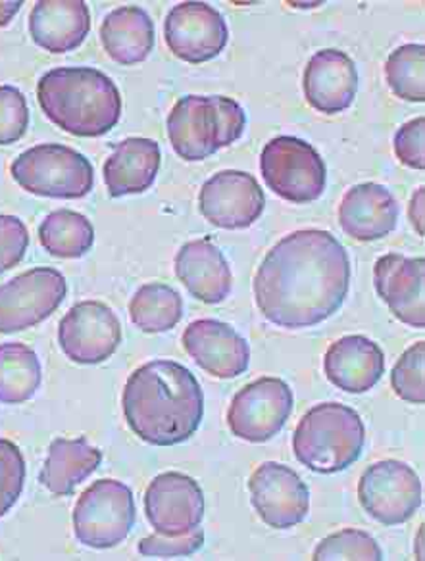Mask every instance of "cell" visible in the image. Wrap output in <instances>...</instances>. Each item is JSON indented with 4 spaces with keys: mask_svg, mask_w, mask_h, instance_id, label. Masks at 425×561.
Here are the masks:
<instances>
[{
    "mask_svg": "<svg viewBox=\"0 0 425 561\" xmlns=\"http://www.w3.org/2000/svg\"><path fill=\"white\" fill-rule=\"evenodd\" d=\"M266 196L254 175L237 170L216 173L198 195V210L220 229H246L261 219Z\"/></svg>",
    "mask_w": 425,
    "mask_h": 561,
    "instance_id": "15",
    "label": "cell"
},
{
    "mask_svg": "<svg viewBox=\"0 0 425 561\" xmlns=\"http://www.w3.org/2000/svg\"><path fill=\"white\" fill-rule=\"evenodd\" d=\"M379 298L397 320L410 328H425V260L386 254L374 265Z\"/></svg>",
    "mask_w": 425,
    "mask_h": 561,
    "instance_id": "18",
    "label": "cell"
},
{
    "mask_svg": "<svg viewBox=\"0 0 425 561\" xmlns=\"http://www.w3.org/2000/svg\"><path fill=\"white\" fill-rule=\"evenodd\" d=\"M351 287V257L330 231L302 229L269 250L254 275V298L277 328H314L330 320Z\"/></svg>",
    "mask_w": 425,
    "mask_h": 561,
    "instance_id": "1",
    "label": "cell"
},
{
    "mask_svg": "<svg viewBox=\"0 0 425 561\" xmlns=\"http://www.w3.org/2000/svg\"><path fill=\"white\" fill-rule=\"evenodd\" d=\"M366 427L360 413L337 402L310 408L292 435V453L305 468L331 476L351 468L364 450Z\"/></svg>",
    "mask_w": 425,
    "mask_h": 561,
    "instance_id": "4",
    "label": "cell"
},
{
    "mask_svg": "<svg viewBox=\"0 0 425 561\" xmlns=\"http://www.w3.org/2000/svg\"><path fill=\"white\" fill-rule=\"evenodd\" d=\"M358 91V70L343 50L325 48L315 53L305 70V94L312 108L333 116L351 108Z\"/></svg>",
    "mask_w": 425,
    "mask_h": 561,
    "instance_id": "19",
    "label": "cell"
},
{
    "mask_svg": "<svg viewBox=\"0 0 425 561\" xmlns=\"http://www.w3.org/2000/svg\"><path fill=\"white\" fill-rule=\"evenodd\" d=\"M134 492L116 479H101L79 496L73 510L78 542L108 550L124 542L135 525Z\"/></svg>",
    "mask_w": 425,
    "mask_h": 561,
    "instance_id": "8",
    "label": "cell"
},
{
    "mask_svg": "<svg viewBox=\"0 0 425 561\" xmlns=\"http://www.w3.org/2000/svg\"><path fill=\"white\" fill-rule=\"evenodd\" d=\"M162 152L157 140L129 137L104 162V183L114 198L141 195L157 181Z\"/></svg>",
    "mask_w": 425,
    "mask_h": 561,
    "instance_id": "24",
    "label": "cell"
},
{
    "mask_svg": "<svg viewBox=\"0 0 425 561\" xmlns=\"http://www.w3.org/2000/svg\"><path fill=\"white\" fill-rule=\"evenodd\" d=\"M394 394L410 404L425 402V341L412 344L391 371Z\"/></svg>",
    "mask_w": 425,
    "mask_h": 561,
    "instance_id": "32",
    "label": "cell"
},
{
    "mask_svg": "<svg viewBox=\"0 0 425 561\" xmlns=\"http://www.w3.org/2000/svg\"><path fill=\"white\" fill-rule=\"evenodd\" d=\"M424 187L417 188L414 196H412L409 208L410 221H412V226H414L420 237H424Z\"/></svg>",
    "mask_w": 425,
    "mask_h": 561,
    "instance_id": "38",
    "label": "cell"
},
{
    "mask_svg": "<svg viewBox=\"0 0 425 561\" xmlns=\"http://www.w3.org/2000/svg\"><path fill=\"white\" fill-rule=\"evenodd\" d=\"M314 561L331 560H383V550L370 533L360 529H343L323 538L312 553Z\"/></svg>",
    "mask_w": 425,
    "mask_h": 561,
    "instance_id": "31",
    "label": "cell"
},
{
    "mask_svg": "<svg viewBox=\"0 0 425 561\" xmlns=\"http://www.w3.org/2000/svg\"><path fill=\"white\" fill-rule=\"evenodd\" d=\"M25 460L9 438H0V517L16 506L24 492Z\"/></svg>",
    "mask_w": 425,
    "mask_h": 561,
    "instance_id": "33",
    "label": "cell"
},
{
    "mask_svg": "<svg viewBox=\"0 0 425 561\" xmlns=\"http://www.w3.org/2000/svg\"><path fill=\"white\" fill-rule=\"evenodd\" d=\"M338 224L356 241H378L397 229L399 204L383 185L360 183L348 188L338 204Z\"/></svg>",
    "mask_w": 425,
    "mask_h": 561,
    "instance_id": "21",
    "label": "cell"
},
{
    "mask_svg": "<svg viewBox=\"0 0 425 561\" xmlns=\"http://www.w3.org/2000/svg\"><path fill=\"white\" fill-rule=\"evenodd\" d=\"M89 32L91 12L83 0H39L30 14L32 39L53 55L81 47Z\"/></svg>",
    "mask_w": 425,
    "mask_h": 561,
    "instance_id": "23",
    "label": "cell"
},
{
    "mask_svg": "<svg viewBox=\"0 0 425 561\" xmlns=\"http://www.w3.org/2000/svg\"><path fill=\"white\" fill-rule=\"evenodd\" d=\"M10 173L20 187L45 198H83L93 191V164L66 145H37L22 152L10 165Z\"/></svg>",
    "mask_w": 425,
    "mask_h": 561,
    "instance_id": "6",
    "label": "cell"
},
{
    "mask_svg": "<svg viewBox=\"0 0 425 561\" xmlns=\"http://www.w3.org/2000/svg\"><path fill=\"white\" fill-rule=\"evenodd\" d=\"M183 348L206 374L218 379H236L251 364V346L223 321L197 320L183 333Z\"/></svg>",
    "mask_w": 425,
    "mask_h": 561,
    "instance_id": "17",
    "label": "cell"
},
{
    "mask_svg": "<svg viewBox=\"0 0 425 561\" xmlns=\"http://www.w3.org/2000/svg\"><path fill=\"white\" fill-rule=\"evenodd\" d=\"M30 127V108L24 93L12 85H0V145H14Z\"/></svg>",
    "mask_w": 425,
    "mask_h": 561,
    "instance_id": "34",
    "label": "cell"
},
{
    "mask_svg": "<svg viewBox=\"0 0 425 561\" xmlns=\"http://www.w3.org/2000/svg\"><path fill=\"white\" fill-rule=\"evenodd\" d=\"M24 2L22 0H10V2H0V27H7V25L14 20L18 12L22 10Z\"/></svg>",
    "mask_w": 425,
    "mask_h": 561,
    "instance_id": "39",
    "label": "cell"
},
{
    "mask_svg": "<svg viewBox=\"0 0 425 561\" xmlns=\"http://www.w3.org/2000/svg\"><path fill=\"white\" fill-rule=\"evenodd\" d=\"M252 507L272 529H292L307 519L310 491L297 471L289 466L266 461L249 481Z\"/></svg>",
    "mask_w": 425,
    "mask_h": 561,
    "instance_id": "13",
    "label": "cell"
},
{
    "mask_svg": "<svg viewBox=\"0 0 425 561\" xmlns=\"http://www.w3.org/2000/svg\"><path fill=\"white\" fill-rule=\"evenodd\" d=\"M43 369L27 344H0V404H24L39 390Z\"/></svg>",
    "mask_w": 425,
    "mask_h": 561,
    "instance_id": "27",
    "label": "cell"
},
{
    "mask_svg": "<svg viewBox=\"0 0 425 561\" xmlns=\"http://www.w3.org/2000/svg\"><path fill=\"white\" fill-rule=\"evenodd\" d=\"M165 45L180 60L203 64L226 48L229 30L218 10L206 2L175 4L165 18Z\"/></svg>",
    "mask_w": 425,
    "mask_h": 561,
    "instance_id": "16",
    "label": "cell"
},
{
    "mask_svg": "<svg viewBox=\"0 0 425 561\" xmlns=\"http://www.w3.org/2000/svg\"><path fill=\"white\" fill-rule=\"evenodd\" d=\"M129 318L145 333H164L183 318V298L164 283H147L129 302Z\"/></svg>",
    "mask_w": 425,
    "mask_h": 561,
    "instance_id": "29",
    "label": "cell"
},
{
    "mask_svg": "<svg viewBox=\"0 0 425 561\" xmlns=\"http://www.w3.org/2000/svg\"><path fill=\"white\" fill-rule=\"evenodd\" d=\"M122 343V323L111 306L83 300L71 306L58 325V344L66 358L95 366L111 358Z\"/></svg>",
    "mask_w": 425,
    "mask_h": 561,
    "instance_id": "12",
    "label": "cell"
},
{
    "mask_svg": "<svg viewBox=\"0 0 425 561\" xmlns=\"http://www.w3.org/2000/svg\"><path fill=\"white\" fill-rule=\"evenodd\" d=\"M292 390L277 377H262L237 392L228 410V427L237 438L262 445L284 430L292 412Z\"/></svg>",
    "mask_w": 425,
    "mask_h": 561,
    "instance_id": "9",
    "label": "cell"
},
{
    "mask_svg": "<svg viewBox=\"0 0 425 561\" xmlns=\"http://www.w3.org/2000/svg\"><path fill=\"white\" fill-rule=\"evenodd\" d=\"M358 500L376 522L394 527L412 519L422 506V481L404 461H378L360 477Z\"/></svg>",
    "mask_w": 425,
    "mask_h": 561,
    "instance_id": "10",
    "label": "cell"
},
{
    "mask_svg": "<svg viewBox=\"0 0 425 561\" xmlns=\"http://www.w3.org/2000/svg\"><path fill=\"white\" fill-rule=\"evenodd\" d=\"M394 154L412 170L425 168V117L410 119L394 135Z\"/></svg>",
    "mask_w": 425,
    "mask_h": 561,
    "instance_id": "37",
    "label": "cell"
},
{
    "mask_svg": "<svg viewBox=\"0 0 425 561\" xmlns=\"http://www.w3.org/2000/svg\"><path fill=\"white\" fill-rule=\"evenodd\" d=\"M246 114L239 102L220 94H187L168 116V137L177 157L200 162L243 137Z\"/></svg>",
    "mask_w": 425,
    "mask_h": 561,
    "instance_id": "5",
    "label": "cell"
},
{
    "mask_svg": "<svg viewBox=\"0 0 425 561\" xmlns=\"http://www.w3.org/2000/svg\"><path fill=\"white\" fill-rule=\"evenodd\" d=\"M66 277L55 267H33L0 285V333H18L50 318L66 298Z\"/></svg>",
    "mask_w": 425,
    "mask_h": 561,
    "instance_id": "11",
    "label": "cell"
},
{
    "mask_svg": "<svg viewBox=\"0 0 425 561\" xmlns=\"http://www.w3.org/2000/svg\"><path fill=\"white\" fill-rule=\"evenodd\" d=\"M264 183L292 204L314 203L325 191L328 170L318 150L307 140L282 135L262 150Z\"/></svg>",
    "mask_w": 425,
    "mask_h": 561,
    "instance_id": "7",
    "label": "cell"
},
{
    "mask_svg": "<svg viewBox=\"0 0 425 561\" xmlns=\"http://www.w3.org/2000/svg\"><path fill=\"white\" fill-rule=\"evenodd\" d=\"M39 242L50 256H85L95 244V227L83 214L73 210L50 211L41 221Z\"/></svg>",
    "mask_w": 425,
    "mask_h": 561,
    "instance_id": "28",
    "label": "cell"
},
{
    "mask_svg": "<svg viewBox=\"0 0 425 561\" xmlns=\"http://www.w3.org/2000/svg\"><path fill=\"white\" fill-rule=\"evenodd\" d=\"M122 405L129 430L152 446L189 440L205 415L197 377L174 359H154L129 375Z\"/></svg>",
    "mask_w": 425,
    "mask_h": 561,
    "instance_id": "2",
    "label": "cell"
},
{
    "mask_svg": "<svg viewBox=\"0 0 425 561\" xmlns=\"http://www.w3.org/2000/svg\"><path fill=\"white\" fill-rule=\"evenodd\" d=\"M101 43L114 62H145L154 48V22L139 7L112 10L101 25Z\"/></svg>",
    "mask_w": 425,
    "mask_h": 561,
    "instance_id": "26",
    "label": "cell"
},
{
    "mask_svg": "<svg viewBox=\"0 0 425 561\" xmlns=\"http://www.w3.org/2000/svg\"><path fill=\"white\" fill-rule=\"evenodd\" d=\"M145 515L158 535L182 537L200 527L205 494L193 477L168 471L147 486Z\"/></svg>",
    "mask_w": 425,
    "mask_h": 561,
    "instance_id": "14",
    "label": "cell"
},
{
    "mask_svg": "<svg viewBox=\"0 0 425 561\" xmlns=\"http://www.w3.org/2000/svg\"><path fill=\"white\" fill-rule=\"evenodd\" d=\"M30 247V233L22 219L0 214V273L20 264Z\"/></svg>",
    "mask_w": 425,
    "mask_h": 561,
    "instance_id": "36",
    "label": "cell"
},
{
    "mask_svg": "<svg viewBox=\"0 0 425 561\" xmlns=\"http://www.w3.org/2000/svg\"><path fill=\"white\" fill-rule=\"evenodd\" d=\"M205 545V533L198 529L191 530L182 537H165V535H150L139 542V553L145 558H187L198 552Z\"/></svg>",
    "mask_w": 425,
    "mask_h": 561,
    "instance_id": "35",
    "label": "cell"
},
{
    "mask_svg": "<svg viewBox=\"0 0 425 561\" xmlns=\"http://www.w3.org/2000/svg\"><path fill=\"white\" fill-rule=\"evenodd\" d=\"M103 461V453L89 445L88 438H56L48 448L39 481L55 496H71Z\"/></svg>",
    "mask_w": 425,
    "mask_h": 561,
    "instance_id": "25",
    "label": "cell"
},
{
    "mask_svg": "<svg viewBox=\"0 0 425 561\" xmlns=\"http://www.w3.org/2000/svg\"><path fill=\"white\" fill-rule=\"evenodd\" d=\"M175 275L191 297L205 305H220L231 295V265L210 241H189L175 254Z\"/></svg>",
    "mask_w": 425,
    "mask_h": 561,
    "instance_id": "22",
    "label": "cell"
},
{
    "mask_svg": "<svg viewBox=\"0 0 425 561\" xmlns=\"http://www.w3.org/2000/svg\"><path fill=\"white\" fill-rule=\"evenodd\" d=\"M45 116L76 137H103L122 116V94L106 73L95 68H55L37 83Z\"/></svg>",
    "mask_w": 425,
    "mask_h": 561,
    "instance_id": "3",
    "label": "cell"
},
{
    "mask_svg": "<svg viewBox=\"0 0 425 561\" xmlns=\"http://www.w3.org/2000/svg\"><path fill=\"white\" fill-rule=\"evenodd\" d=\"M387 83L404 101H425V47L402 45L394 48L386 64Z\"/></svg>",
    "mask_w": 425,
    "mask_h": 561,
    "instance_id": "30",
    "label": "cell"
},
{
    "mask_svg": "<svg viewBox=\"0 0 425 561\" xmlns=\"http://www.w3.org/2000/svg\"><path fill=\"white\" fill-rule=\"evenodd\" d=\"M323 371L337 389L363 394L374 389L386 374V354L368 336H343L325 352Z\"/></svg>",
    "mask_w": 425,
    "mask_h": 561,
    "instance_id": "20",
    "label": "cell"
}]
</instances>
